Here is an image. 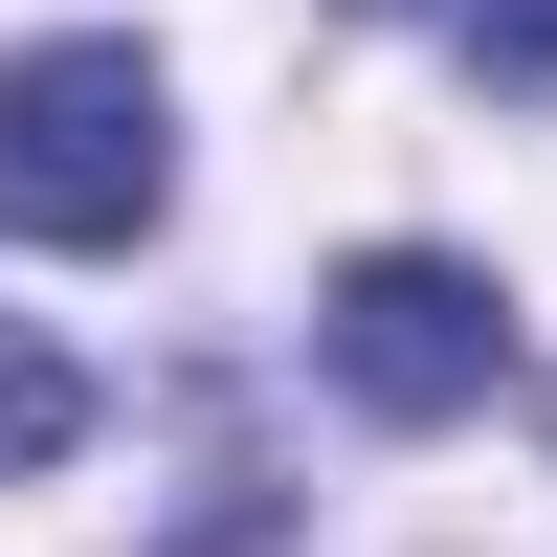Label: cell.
Listing matches in <instances>:
<instances>
[{
    "label": "cell",
    "instance_id": "1",
    "mask_svg": "<svg viewBox=\"0 0 557 557\" xmlns=\"http://www.w3.org/2000/svg\"><path fill=\"white\" fill-rule=\"evenodd\" d=\"M178 201V112L134 45H23L0 67V223L23 246H134Z\"/></svg>",
    "mask_w": 557,
    "mask_h": 557
},
{
    "label": "cell",
    "instance_id": "2",
    "mask_svg": "<svg viewBox=\"0 0 557 557\" xmlns=\"http://www.w3.org/2000/svg\"><path fill=\"white\" fill-rule=\"evenodd\" d=\"M312 357H335L380 424H469V401L513 380V312H491V268H446V246H357L335 312H312Z\"/></svg>",
    "mask_w": 557,
    "mask_h": 557
},
{
    "label": "cell",
    "instance_id": "3",
    "mask_svg": "<svg viewBox=\"0 0 557 557\" xmlns=\"http://www.w3.org/2000/svg\"><path fill=\"white\" fill-rule=\"evenodd\" d=\"M446 45H469V67H513V89H535V67H557V0H446Z\"/></svg>",
    "mask_w": 557,
    "mask_h": 557
}]
</instances>
